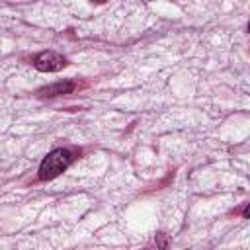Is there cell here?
<instances>
[{
    "mask_svg": "<svg viewBox=\"0 0 250 250\" xmlns=\"http://www.w3.org/2000/svg\"><path fill=\"white\" fill-rule=\"evenodd\" d=\"M74 154H76V152L70 150V148H55V150H51V152L41 160V164H39V170H37L39 180L47 182V180H53V178H57L59 174H62V172L72 164V160L76 158Z\"/></svg>",
    "mask_w": 250,
    "mask_h": 250,
    "instance_id": "1",
    "label": "cell"
},
{
    "mask_svg": "<svg viewBox=\"0 0 250 250\" xmlns=\"http://www.w3.org/2000/svg\"><path fill=\"white\" fill-rule=\"evenodd\" d=\"M33 66L39 72H57V70L66 66V59L55 51H41L33 59Z\"/></svg>",
    "mask_w": 250,
    "mask_h": 250,
    "instance_id": "2",
    "label": "cell"
},
{
    "mask_svg": "<svg viewBox=\"0 0 250 250\" xmlns=\"http://www.w3.org/2000/svg\"><path fill=\"white\" fill-rule=\"evenodd\" d=\"M76 88V84L72 80H64V82H55L49 86H43L37 90L39 98H55V96H62V94H70Z\"/></svg>",
    "mask_w": 250,
    "mask_h": 250,
    "instance_id": "3",
    "label": "cell"
},
{
    "mask_svg": "<svg viewBox=\"0 0 250 250\" xmlns=\"http://www.w3.org/2000/svg\"><path fill=\"white\" fill-rule=\"evenodd\" d=\"M90 2H96V4H102V2H105V0H90Z\"/></svg>",
    "mask_w": 250,
    "mask_h": 250,
    "instance_id": "4",
    "label": "cell"
}]
</instances>
